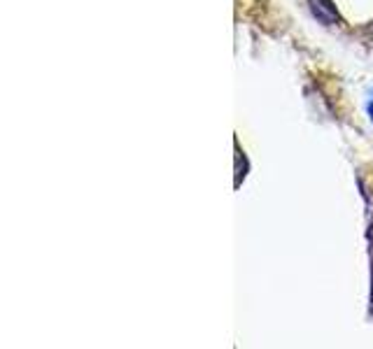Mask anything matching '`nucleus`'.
I'll return each mask as SVG.
<instances>
[{"instance_id":"nucleus-1","label":"nucleus","mask_w":373,"mask_h":349,"mask_svg":"<svg viewBox=\"0 0 373 349\" xmlns=\"http://www.w3.org/2000/svg\"><path fill=\"white\" fill-rule=\"evenodd\" d=\"M308 5H310L313 16L319 23H324V26H334V23L341 21L339 10H336V5L331 0H308Z\"/></svg>"},{"instance_id":"nucleus-2","label":"nucleus","mask_w":373,"mask_h":349,"mask_svg":"<svg viewBox=\"0 0 373 349\" xmlns=\"http://www.w3.org/2000/svg\"><path fill=\"white\" fill-rule=\"evenodd\" d=\"M366 115H369V119H371V123H373V100L369 105H366Z\"/></svg>"},{"instance_id":"nucleus-3","label":"nucleus","mask_w":373,"mask_h":349,"mask_svg":"<svg viewBox=\"0 0 373 349\" xmlns=\"http://www.w3.org/2000/svg\"><path fill=\"white\" fill-rule=\"evenodd\" d=\"M371 307H373V268H371Z\"/></svg>"}]
</instances>
